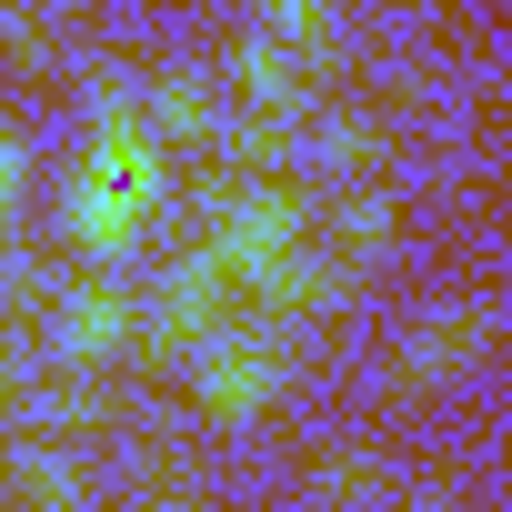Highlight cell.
Wrapping results in <instances>:
<instances>
[{"mask_svg": "<svg viewBox=\"0 0 512 512\" xmlns=\"http://www.w3.org/2000/svg\"><path fill=\"white\" fill-rule=\"evenodd\" d=\"M161 121L171 131H211V91L201 81H161Z\"/></svg>", "mask_w": 512, "mask_h": 512, "instance_id": "8", "label": "cell"}, {"mask_svg": "<svg viewBox=\"0 0 512 512\" xmlns=\"http://www.w3.org/2000/svg\"><path fill=\"white\" fill-rule=\"evenodd\" d=\"M11 181H21V151H11V131H0V201H11Z\"/></svg>", "mask_w": 512, "mask_h": 512, "instance_id": "9", "label": "cell"}, {"mask_svg": "<svg viewBox=\"0 0 512 512\" xmlns=\"http://www.w3.org/2000/svg\"><path fill=\"white\" fill-rule=\"evenodd\" d=\"M121 322H131V302H121L111 282H91V292L71 302V352H111V342H121Z\"/></svg>", "mask_w": 512, "mask_h": 512, "instance_id": "5", "label": "cell"}, {"mask_svg": "<svg viewBox=\"0 0 512 512\" xmlns=\"http://www.w3.org/2000/svg\"><path fill=\"white\" fill-rule=\"evenodd\" d=\"M472 342H482V312H432V322L412 332L402 372H412V382H442V372H462V362H472Z\"/></svg>", "mask_w": 512, "mask_h": 512, "instance_id": "4", "label": "cell"}, {"mask_svg": "<svg viewBox=\"0 0 512 512\" xmlns=\"http://www.w3.org/2000/svg\"><path fill=\"white\" fill-rule=\"evenodd\" d=\"M292 231H302V211L282 201V191H251V201H231V221L211 231V251H221V272H282L292 262Z\"/></svg>", "mask_w": 512, "mask_h": 512, "instance_id": "2", "label": "cell"}, {"mask_svg": "<svg viewBox=\"0 0 512 512\" xmlns=\"http://www.w3.org/2000/svg\"><path fill=\"white\" fill-rule=\"evenodd\" d=\"M272 392H282V372H272V352H262V342H221V352H201V402H211L221 422L262 412Z\"/></svg>", "mask_w": 512, "mask_h": 512, "instance_id": "3", "label": "cell"}, {"mask_svg": "<svg viewBox=\"0 0 512 512\" xmlns=\"http://www.w3.org/2000/svg\"><path fill=\"white\" fill-rule=\"evenodd\" d=\"M151 512H191V502H151Z\"/></svg>", "mask_w": 512, "mask_h": 512, "instance_id": "10", "label": "cell"}, {"mask_svg": "<svg viewBox=\"0 0 512 512\" xmlns=\"http://www.w3.org/2000/svg\"><path fill=\"white\" fill-rule=\"evenodd\" d=\"M241 81H251V91H262V101H272V111H282V101H292V91H302V71H292V61H282V41H272V31H262V41H251V51H241Z\"/></svg>", "mask_w": 512, "mask_h": 512, "instance_id": "6", "label": "cell"}, {"mask_svg": "<svg viewBox=\"0 0 512 512\" xmlns=\"http://www.w3.org/2000/svg\"><path fill=\"white\" fill-rule=\"evenodd\" d=\"M151 201H161V151H151V131H141V111H101V131H91V161H81V181H71V231L91 241V251H131V231L151 221Z\"/></svg>", "mask_w": 512, "mask_h": 512, "instance_id": "1", "label": "cell"}, {"mask_svg": "<svg viewBox=\"0 0 512 512\" xmlns=\"http://www.w3.org/2000/svg\"><path fill=\"white\" fill-rule=\"evenodd\" d=\"M262 21H272V41H322V0H262Z\"/></svg>", "mask_w": 512, "mask_h": 512, "instance_id": "7", "label": "cell"}]
</instances>
